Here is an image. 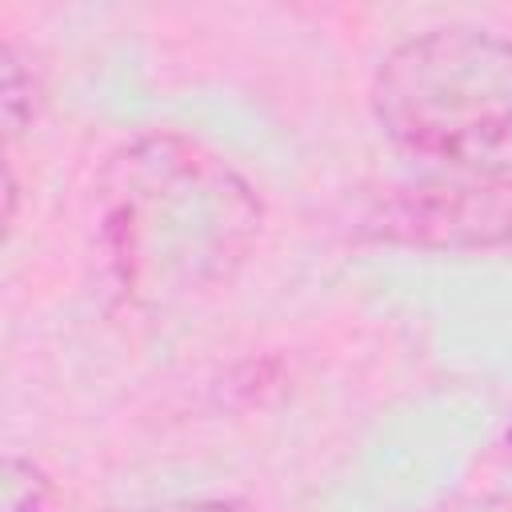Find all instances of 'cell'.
I'll list each match as a JSON object with an SVG mask.
<instances>
[{
	"mask_svg": "<svg viewBox=\"0 0 512 512\" xmlns=\"http://www.w3.org/2000/svg\"><path fill=\"white\" fill-rule=\"evenodd\" d=\"M504 448H508V460H512V416H508V428H504Z\"/></svg>",
	"mask_w": 512,
	"mask_h": 512,
	"instance_id": "cell-8",
	"label": "cell"
},
{
	"mask_svg": "<svg viewBox=\"0 0 512 512\" xmlns=\"http://www.w3.org/2000/svg\"><path fill=\"white\" fill-rule=\"evenodd\" d=\"M432 512H504L496 500H456V504H444V508H432Z\"/></svg>",
	"mask_w": 512,
	"mask_h": 512,
	"instance_id": "cell-7",
	"label": "cell"
},
{
	"mask_svg": "<svg viewBox=\"0 0 512 512\" xmlns=\"http://www.w3.org/2000/svg\"><path fill=\"white\" fill-rule=\"evenodd\" d=\"M372 116L400 152L512 188V40L476 24L400 40L372 76Z\"/></svg>",
	"mask_w": 512,
	"mask_h": 512,
	"instance_id": "cell-2",
	"label": "cell"
},
{
	"mask_svg": "<svg viewBox=\"0 0 512 512\" xmlns=\"http://www.w3.org/2000/svg\"><path fill=\"white\" fill-rule=\"evenodd\" d=\"M96 252L116 296L168 312L228 284L256 236V188L208 144L144 132L120 144L96 180Z\"/></svg>",
	"mask_w": 512,
	"mask_h": 512,
	"instance_id": "cell-1",
	"label": "cell"
},
{
	"mask_svg": "<svg viewBox=\"0 0 512 512\" xmlns=\"http://www.w3.org/2000/svg\"><path fill=\"white\" fill-rule=\"evenodd\" d=\"M504 188L476 180L400 184L368 216L376 240L412 248H496L512 240V204Z\"/></svg>",
	"mask_w": 512,
	"mask_h": 512,
	"instance_id": "cell-3",
	"label": "cell"
},
{
	"mask_svg": "<svg viewBox=\"0 0 512 512\" xmlns=\"http://www.w3.org/2000/svg\"><path fill=\"white\" fill-rule=\"evenodd\" d=\"M48 496L52 488L32 460L24 456L4 460V512H48Z\"/></svg>",
	"mask_w": 512,
	"mask_h": 512,
	"instance_id": "cell-5",
	"label": "cell"
},
{
	"mask_svg": "<svg viewBox=\"0 0 512 512\" xmlns=\"http://www.w3.org/2000/svg\"><path fill=\"white\" fill-rule=\"evenodd\" d=\"M0 84H4V136L16 140L32 116H36V76L32 68L20 60V48L12 40H4L0 48Z\"/></svg>",
	"mask_w": 512,
	"mask_h": 512,
	"instance_id": "cell-4",
	"label": "cell"
},
{
	"mask_svg": "<svg viewBox=\"0 0 512 512\" xmlns=\"http://www.w3.org/2000/svg\"><path fill=\"white\" fill-rule=\"evenodd\" d=\"M132 512H256L248 500L236 496H212V500H172L156 508H132Z\"/></svg>",
	"mask_w": 512,
	"mask_h": 512,
	"instance_id": "cell-6",
	"label": "cell"
}]
</instances>
